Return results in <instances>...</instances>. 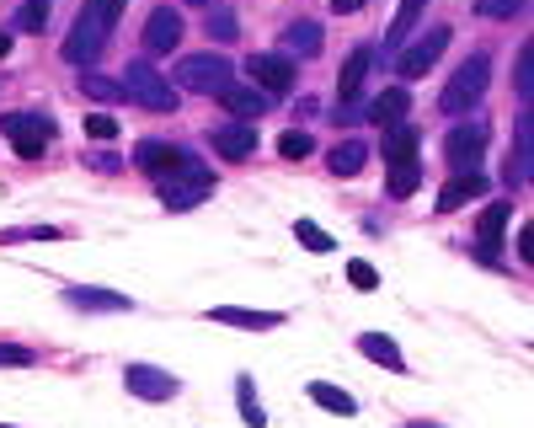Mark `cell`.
Returning a JSON list of instances; mask_svg holds the SVG:
<instances>
[{"mask_svg":"<svg viewBox=\"0 0 534 428\" xmlns=\"http://www.w3.org/2000/svg\"><path fill=\"white\" fill-rule=\"evenodd\" d=\"M246 75H251L257 86L278 91V97H289V86H294V59H284V54H251V59H246Z\"/></svg>","mask_w":534,"mask_h":428,"instance_id":"9c48e42d","label":"cell"},{"mask_svg":"<svg viewBox=\"0 0 534 428\" xmlns=\"http://www.w3.org/2000/svg\"><path fill=\"white\" fill-rule=\"evenodd\" d=\"M219 102H225V113H235V118H257V113H267V97H262V91L235 86V81L219 91Z\"/></svg>","mask_w":534,"mask_h":428,"instance_id":"ffe728a7","label":"cell"},{"mask_svg":"<svg viewBox=\"0 0 534 428\" xmlns=\"http://www.w3.org/2000/svg\"><path fill=\"white\" fill-rule=\"evenodd\" d=\"M369 65H374V54H369V49H353V54H348V65H342V75H337V97H342V102H353L358 91H364Z\"/></svg>","mask_w":534,"mask_h":428,"instance_id":"ac0fdd59","label":"cell"},{"mask_svg":"<svg viewBox=\"0 0 534 428\" xmlns=\"http://www.w3.org/2000/svg\"><path fill=\"white\" fill-rule=\"evenodd\" d=\"M209 33H214V38H235V17H230V11H214V17H209Z\"/></svg>","mask_w":534,"mask_h":428,"instance_id":"d590c367","label":"cell"},{"mask_svg":"<svg viewBox=\"0 0 534 428\" xmlns=\"http://www.w3.org/2000/svg\"><path fill=\"white\" fill-rule=\"evenodd\" d=\"M134 166H139V172H150L155 182H193V188H214L209 166H203L193 150H182V145L145 140V145L134 150Z\"/></svg>","mask_w":534,"mask_h":428,"instance_id":"6da1fadb","label":"cell"},{"mask_svg":"<svg viewBox=\"0 0 534 428\" xmlns=\"http://www.w3.org/2000/svg\"><path fill=\"white\" fill-rule=\"evenodd\" d=\"M486 145H492V129H486V124H454L444 134V156H449V166H460V172H476V161L486 156Z\"/></svg>","mask_w":534,"mask_h":428,"instance_id":"ba28073f","label":"cell"},{"mask_svg":"<svg viewBox=\"0 0 534 428\" xmlns=\"http://www.w3.org/2000/svg\"><path fill=\"white\" fill-rule=\"evenodd\" d=\"M161 198H166V209H193L209 198V188H193V182H161Z\"/></svg>","mask_w":534,"mask_h":428,"instance_id":"cb8c5ba5","label":"cell"},{"mask_svg":"<svg viewBox=\"0 0 534 428\" xmlns=\"http://www.w3.org/2000/svg\"><path fill=\"white\" fill-rule=\"evenodd\" d=\"M81 91H86L91 102H107V107H113V102L123 97V86H118V81H102V75H86V81H81Z\"/></svg>","mask_w":534,"mask_h":428,"instance_id":"83f0119b","label":"cell"},{"mask_svg":"<svg viewBox=\"0 0 534 428\" xmlns=\"http://www.w3.org/2000/svg\"><path fill=\"white\" fill-rule=\"evenodd\" d=\"M123 97H134L145 113H171V107H177V86H171L150 59H134V65L123 70Z\"/></svg>","mask_w":534,"mask_h":428,"instance_id":"3957f363","label":"cell"},{"mask_svg":"<svg viewBox=\"0 0 534 428\" xmlns=\"http://www.w3.org/2000/svg\"><path fill=\"white\" fill-rule=\"evenodd\" d=\"M294 241H300V247H310V252H337V241L321 231V225H310V220H300L294 225Z\"/></svg>","mask_w":534,"mask_h":428,"instance_id":"484cf974","label":"cell"},{"mask_svg":"<svg viewBox=\"0 0 534 428\" xmlns=\"http://www.w3.org/2000/svg\"><path fill=\"white\" fill-rule=\"evenodd\" d=\"M518 257H524V263H534V231L518 236Z\"/></svg>","mask_w":534,"mask_h":428,"instance_id":"f35d334b","label":"cell"},{"mask_svg":"<svg viewBox=\"0 0 534 428\" xmlns=\"http://www.w3.org/2000/svg\"><path fill=\"white\" fill-rule=\"evenodd\" d=\"M358 354L385 364V370H406V354L396 348V338H385V332H358Z\"/></svg>","mask_w":534,"mask_h":428,"instance_id":"e0dca14e","label":"cell"},{"mask_svg":"<svg viewBox=\"0 0 534 428\" xmlns=\"http://www.w3.org/2000/svg\"><path fill=\"white\" fill-rule=\"evenodd\" d=\"M214 145H219V156L246 161L251 150H257V134H251L246 124H230V129H214Z\"/></svg>","mask_w":534,"mask_h":428,"instance_id":"44dd1931","label":"cell"},{"mask_svg":"<svg viewBox=\"0 0 534 428\" xmlns=\"http://www.w3.org/2000/svg\"><path fill=\"white\" fill-rule=\"evenodd\" d=\"M129 391L134 396H145V402H171L182 386H177V375H166V370H150V364H129Z\"/></svg>","mask_w":534,"mask_h":428,"instance_id":"8fae6325","label":"cell"},{"mask_svg":"<svg viewBox=\"0 0 534 428\" xmlns=\"http://www.w3.org/2000/svg\"><path fill=\"white\" fill-rule=\"evenodd\" d=\"M486 188H492V177H486V172H454L444 182V193H438V214H454L460 204H470V198H481Z\"/></svg>","mask_w":534,"mask_h":428,"instance_id":"7c38bea8","label":"cell"},{"mask_svg":"<svg viewBox=\"0 0 534 428\" xmlns=\"http://www.w3.org/2000/svg\"><path fill=\"white\" fill-rule=\"evenodd\" d=\"M0 129H6V140H11L17 156H43L49 140H54V118L49 113H6Z\"/></svg>","mask_w":534,"mask_h":428,"instance_id":"5b68a950","label":"cell"},{"mask_svg":"<svg viewBox=\"0 0 534 428\" xmlns=\"http://www.w3.org/2000/svg\"><path fill=\"white\" fill-rule=\"evenodd\" d=\"M278 150H284V156H289V161H305V156H310V150H316V140H310V134H305V129H294V134H284V140H278Z\"/></svg>","mask_w":534,"mask_h":428,"instance_id":"4dcf8cb0","label":"cell"},{"mask_svg":"<svg viewBox=\"0 0 534 428\" xmlns=\"http://www.w3.org/2000/svg\"><path fill=\"white\" fill-rule=\"evenodd\" d=\"M486 86H492V59H486V54H470L465 65L449 75V86H444V97H438V107H444V113H470V107L486 97Z\"/></svg>","mask_w":534,"mask_h":428,"instance_id":"7a4b0ae2","label":"cell"},{"mask_svg":"<svg viewBox=\"0 0 534 428\" xmlns=\"http://www.w3.org/2000/svg\"><path fill=\"white\" fill-rule=\"evenodd\" d=\"M123 6H129V0H91V11H97V17L107 22V33H113V27H118V17H123Z\"/></svg>","mask_w":534,"mask_h":428,"instance_id":"836d02e7","label":"cell"},{"mask_svg":"<svg viewBox=\"0 0 534 428\" xmlns=\"http://www.w3.org/2000/svg\"><path fill=\"white\" fill-rule=\"evenodd\" d=\"M17 22H22V33H43V27H49V0H27Z\"/></svg>","mask_w":534,"mask_h":428,"instance_id":"f1b7e54d","label":"cell"},{"mask_svg":"<svg viewBox=\"0 0 534 428\" xmlns=\"http://www.w3.org/2000/svg\"><path fill=\"white\" fill-rule=\"evenodd\" d=\"M422 6H428V0H401V6H396V17H390V38H385V43H406V33H412V22L422 17Z\"/></svg>","mask_w":534,"mask_h":428,"instance_id":"d4e9b609","label":"cell"},{"mask_svg":"<svg viewBox=\"0 0 534 428\" xmlns=\"http://www.w3.org/2000/svg\"><path fill=\"white\" fill-rule=\"evenodd\" d=\"M406 107H412V86H385L380 97H369V124H380V129H390V124H406Z\"/></svg>","mask_w":534,"mask_h":428,"instance_id":"4fadbf2b","label":"cell"},{"mask_svg":"<svg viewBox=\"0 0 534 428\" xmlns=\"http://www.w3.org/2000/svg\"><path fill=\"white\" fill-rule=\"evenodd\" d=\"M65 300L81 305V311H129V305H134L129 295H118V289H81V284H70Z\"/></svg>","mask_w":534,"mask_h":428,"instance_id":"2e32d148","label":"cell"},{"mask_svg":"<svg viewBox=\"0 0 534 428\" xmlns=\"http://www.w3.org/2000/svg\"><path fill=\"white\" fill-rule=\"evenodd\" d=\"M11 54V33H0V59H6Z\"/></svg>","mask_w":534,"mask_h":428,"instance_id":"60d3db41","label":"cell"},{"mask_svg":"<svg viewBox=\"0 0 534 428\" xmlns=\"http://www.w3.org/2000/svg\"><path fill=\"white\" fill-rule=\"evenodd\" d=\"M235 396H241V418L251 423V428H262L267 418H262V407H257V396H251V380L241 375V380H235Z\"/></svg>","mask_w":534,"mask_h":428,"instance_id":"f546056e","label":"cell"},{"mask_svg":"<svg viewBox=\"0 0 534 428\" xmlns=\"http://www.w3.org/2000/svg\"><path fill=\"white\" fill-rule=\"evenodd\" d=\"M86 134H91V140H113V134H118V118H113V113H91V118H86Z\"/></svg>","mask_w":534,"mask_h":428,"instance_id":"d6a6232c","label":"cell"},{"mask_svg":"<svg viewBox=\"0 0 534 428\" xmlns=\"http://www.w3.org/2000/svg\"><path fill=\"white\" fill-rule=\"evenodd\" d=\"M369 0H332V11H342V17H353V11H364Z\"/></svg>","mask_w":534,"mask_h":428,"instance_id":"74e56055","label":"cell"},{"mask_svg":"<svg viewBox=\"0 0 534 428\" xmlns=\"http://www.w3.org/2000/svg\"><path fill=\"white\" fill-rule=\"evenodd\" d=\"M177 43H182V17H177V6H155L150 22H145V49H150V54H171Z\"/></svg>","mask_w":534,"mask_h":428,"instance_id":"30bf717a","label":"cell"},{"mask_svg":"<svg viewBox=\"0 0 534 428\" xmlns=\"http://www.w3.org/2000/svg\"><path fill=\"white\" fill-rule=\"evenodd\" d=\"M310 402L326 407V412H337V418H353V412H358L353 396H348V391H337V386H326V380H316V386H310Z\"/></svg>","mask_w":534,"mask_h":428,"instance_id":"603a6c76","label":"cell"},{"mask_svg":"<svg viewBox=\"0 0 534 428\" xmlns=\"http://www.w3.org/2000/svg\"><path fill=\"white\" fill-rule=\"evenodd\" d=\"M518 91H529V49L518 54Z\"/></svg>","mask_w":534,"mask_h":428,"instance_id":"ab89813d","label":"cell"},{"mask_svg":"<svg viewBox=\"0 0 534 428\" xmlns=\"http://www.w3.org/2000/svg\"><path fill=\"white\" fill-rule=\"evenodd\" d=\"M508 220H513V204H492V209L481 214V225H476V247H481V257H497V252H502Z\"/></svg>","mask_w":534,"mask_h":428,"instance_id":"5bb4252c","label":"cell"},{"mask_svg":"<svg viewBox=\"0 0 534 428\" xmlns=\"http://www.w3.org/2000/svg\"><path fill=\"white\" fill-rule=\"evenodd\" d=\"M401 428H438V423H401Z\"/></svg>","mask_w":534,"mask_h":428,"instance_id":"b9f144b4","label":"cell"},{"mask_svg":"<svg viewBox=\"0 0 534 428\" xmlns=\"http://www.w3.org/2000/svg\"><path fill=\"white\" fill-rule=\"evenodd\" d=\"M518 11H524V0H476V17H486V22H508Z\"/></svg>","mask_w":534,"mask_h":428,"instance_id":"4316f807","label":"cell"},{"mask_svg":"<svg viewBox=\"0 0 534 428\" xmlns=\"http://www.w3.org/2000/svg\"><path fill=\"white\" fill-rule=\"evenodd\" d=\"M348 284L353 289H374V284H380V273H374L369 263H348Z\"/></svg>","mask_w":534,"mask_h":428,"instance_id":"e575fe53","label":"cell"},{"mask_svg":"<svg viewBox=\"0 0 534 428\" xmlns=\"http://www.w3.org/2000/svg\"><path fill=\"white\" fill-rule=\"evenodd\" d=\"M0 428H11V423H0Z\"/></svg>","mask_w":534,"mask_h":428,"instance_id":"7bdbcfd3","label":"cell"},{"mask_svg":"<svg viewBox=\"0 0 534 428\" xmlns=\"http://www.w3.org/2000/svg\"><path fill=\"white\" fill-rule=\"evenodd\" d=\"M449 43H454V33H449V27H433L428 38L406 43V49L396 54V75H401V86H406V81H422V75H428V70L438 65V54H444Z\"/></svg>","mask_w":534,"mask_h":428,"instance_id":"52a82bcc","label":"cell"},{"mask_svg":"<svg viewBox=\"0 0 534 428\" xmlns=\"http://www.w3.org/2000/svg\"><path fill=\"white\" fill-rule=\"evenodd\" d=\"M91 166H97V172H118V156H113V150H107V156L97 150V156H91Z\"/></svg>","mask_w":534,"mask_h":428,"instance_id":"8d00e7d4","label":"cell"},{"mask_svg":"<svg viewBox=\"0 0 534 428\" xmlns=\"http://www.w3.org/2000/svg\"><path fill=\"white\" fill-rule=\"evenodd\" d=\"M230 81H235V65L225 54H193V59H182V65H177V86L203 91V97H219Z\"/></svg>","mask_w":534,"mask_h":428,"instance_id":"277c9868","label":"cell"},{"mask_svg":"<svg viewBox=\"0 0 534 428\" xmlns=\"http://www.w3.org/2000/svg\"><path fill=\"white\" fill-rule=\"evenodd\" d=\"M364 161H369V145L364 140H342L332 156H326V166H332L337 177H358V172H364Z\"/></svg>","mask_w":534,"mask_h":428,"instance_id":"7402d4cb","label":"cell"},{"mask_svg":"<svg viewBox=\"0 0 534 428\" xmlns=\"http://www.w3.org/2000/svg\"><path fill=\"white\" fill-rule=\"evenodd\" d=\"M102 49H107V22L97 17V11H81V17H75V27H70V38H65V59L70 65H97L102 59Z\"/></svg>","mask_w":534,"mask_h":428,"instance_id":"8992f818","label":"cell"},{"mask_svg":"<svg viewBox=\"0 0 534 428\" xmlns=\"http://www.w3.org/2000/svg\"><path fill=\"white\" fill-rule=\"evenodd\" d=\"M33 364V348L22 343H0V370H27Z\"/></svg>","mask_w":534,"mask_h":428,"instance_id":"1f68e13d","label":"cell"},{"mask_svg":"<svg viewBox=\"0 0 534 428\" xmlns=\"http://www.w3.org/2000/svg\"><path fill=\"white\" fill-rule=\"evenodd\" d=\"M284 43L300 59H310V54H321V43H326V33H321V22H310V17H300V22H289L284 27Z\"/></svg>","mask_w":534,"mask_h":428,"instance_id":"d6986e66","label":"cell"},{"mask_svg":"<svg viewBox=\"0 0 534 428\" xmlns=\"http://www.w3.org/2000/svg\"><path fill=\"white\" fill-rule=\"evenodd\" d=\"M209 321H225V327H246V332H273V327H284V316H278V311H241V305H214Z\"/></svg>","mask_w":534,"mask_h":428,"instance_id":"9a60e30c","label":"cell"}]
</instances>
